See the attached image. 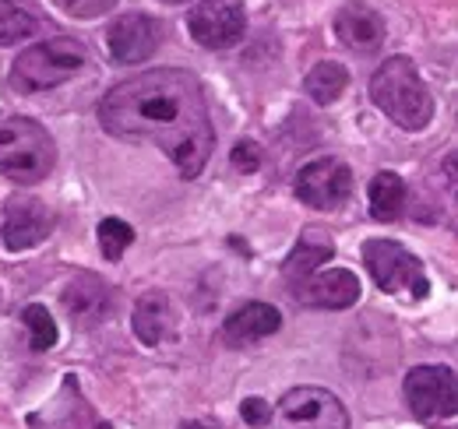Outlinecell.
Masks as SVG:
<instances>
[{
	"instance_id": "cell-1",
	"label": "cell",
	"mask_w": 458,
	"mask_h": 429,
	"mask_svg": "<svg viewBox=\"0 0 458 429\" xmlns=\"http://www.w3.org/2000/svg\"><path fill=\"white\" fill-rule=\"evenodd\" d=\"M99 123L120 141L163 148L183 180L201 176L216 148V127L201 81L173 67L120 81L99 103Z\"/></svg>"
},
{
	"instance_id": "cell-2",
	"label": "cell",
	"mask_w": 458,
	"mask_h": 429,
	"mask_svg": "<svg viewBox=\"0 0 458 429\" xmlns=\"http://www.w3.org/2000/svg\"><path fill=\"white\" fill-rule=\"evenodd\" d=\"M370 99L402 130H423L434 120V96L427 92L420 71L409 56L385 60L370 78Z\"/></svg>"
},
{
	"instance_id": "cell-3",
	"label": "cell",
	"mask_w": 458,
	"mask_h": 429,
	"mask_svg": "<svg viewBox=\"0 0 458 429\" xmlns=\"http://www.w3.org/2000/svg\"><path fill=\"white\" fill-rule=\"evenodd\" d=\"M57 145L50 130L29 116H7L0 123V172L14 183H39L54 172Z\"/></svg>"
},
{
	"instance_id": "cell-4",
	"label": "cell",
	"mask_w": 458,
	"mask_h": 429,
	"mask_svg": "<svg viewBox=\"0 0 458 429\" xmlns=\"http://www.w3.org/2000/svg\"><path fill=\"white\" fill-rule=\"evenodd\" d=\"M89 63V54L74 39H47L39 46H29L11 63V88L21 96H36L43 88L64 85Z\"/></svg>"
},
{
	"instance_id": "cell-5",
	"label": "cell",
	"mask_w": 458,
	"mask_h": 429,
	"mask_svg": "<svg viewBox=\"0 0 458 429\" xmlns=\"http://www.w3.org/2000/svg\"><path fill=\"white\" fill-rule=\"evenodd\" d=\"M363 261L374 274L381 292L392 296H409V299H427L430 282L420 257H412L395 240H367L363 243Z\"/></svg>"
},
{
	"instance_id": "cell-6",
	"label": "cell",
	"mask_w": 458,
	"mask_h": 429,
	"mask_svg": "<svg viewBox=\"0 0 458 429\" xmlns=\"http://www.w3.org/2000/svg\"><path fill=\"white\" fill-rule=\"evenodd\" d=\"M272 429H349V412L325 387H293L276 408Z\"/></svg>"
},
{
	"instance_id": "cell-7",
	"label": "cell",
	"mask_w": 458,
	"mask_h": 429,
	"mask_svg": "<svg viewBox=\"0 0 458 429\" xmlns=\"http://www.w3.org/2000/svg\"><path fill=\"white\" fill-rule=\"evenodd\" d=\"M405 401L420 423H441L458 412L455 374L448 366H416L405 376Z\"/></svg>"
},
{
	"instance_id": "cell-8",
	"label": "cell",
	"mask_w": 458,
	"mask_h": 429,
	"mask_svg": "<svg viewBox=\"0 0 458 429\" xmlns=\"http://www.w3.org/2000/svg\"><path fill=\"white\" fill-rule=\"evenodd\" d=\"M352 194V169L343 159H314L296 176V198L318 212H335Z\"/></svg>"
},
{
	"instance_id": "cell-9",
	"label": "cell",
	"mask_w": 458,
	"mask_h": 429,
	"mask_svg": "<svg viewBox=\"0 0 458 429\" xmlns=\"http://www.w3.org/2000/svg\"><path fill=\"white\" fill-rule=\"evenodd\" d=\"M187 29H191L198 46L229 50V46H236L243 39L247 18H243V7L233 4V0H205L187 14Z\"/></svg>"
},
{
	"instance_id": "cell-10",
	"label": "cell",
	"mask_w": 458,
	"mask_h": 429,
	"mask_svg": "<svg viewBox=\"0 0 458 429\" xmlns=\"http://www.w3.org/2000/svg\"><path fill=\"white\" fill-rule=\"evenodd\" d=\"M289 296L303 307H318V310H345L360 299V278L345 268H321L314 274H303L286 285Z\"/></svg>"
},
{
	"instance_id": "cell-11",
	"label": "cell",
	"mask_w": 458,
	"mask_h": 429,
	"mask_svg": "<svg viewBox=\"0 0 458 429\" xmlns=\"http://www.w3.org/2000/svg\"><path fill=\"white\" fill-rule=\"evenodd\" d=\"M50 232H54V212L39 198H11L4 205L0 236H4V247L11 254H21V250L39 247Z\"/></svg>"
},
{
	"instance_id": "cell-12",
	"label": "cell",
	"mask_w": 458,
	"mask_h": 429,
	"mask_svg": "<svg viewBox=\"0 0 458 429\" xmlns=\"http://www.w3.org/2000/svg\"><path fill=\"white\" fill-rule=\"evenodd\" d=\"M163 43V25L148 14H120L114 25L106 29V46L114 60L120 63H141L159 50Z\"/></svg>"
},
{
	"instance_id": "cell-13",
	"label": "cell",
	"mask_w": 458,
	"mask_h": 429,
	"mask_svg": "<svg viewBox=\"0 0 458 429\" xmlns=\"http://www.w3.org/2000/svg\"><path fill=\"white\" fill-rule=\"evenodd\" d=\"M64 307L71 314V321L78 327H96L110 317L114 310V296H110V285L89 271H78L67 289H64Z\"/></svg>"
},
{
	"instance_id": "cell-14",
	"label": "cell",
	"mask_w": 458,
	"mask_h": 429,
	"mask_svg": "<svg viewBox=\"0 0 458 429\" xmlns=\"http://www.w3.org/2000/svg\"><path fill=\"white\" fill-rule=\"evenodd\" d=\"M279 327H283V314L276 307H268V303H243L223 324V341H226L229 349H243V345L272 338Z\"/></svg>"
},
{
	"instance_id": "cell-15",
	"label": "cell",
	"mask_w": 458,
	"mask_h": 429,
	"mask_svg": "<svg viewBox=\"0 0 458 429\" xmlns=\"http://www.w3.org/2000/svg\"><path fill=\"white\" fill-rule=\"evenodd\" d=\"M335 36L349 50L370 54L385 43V18L367 4H345L335 14Z\"/></svg>"
},
{
	"instance_id": "cell-16",
	"label": "cell",
	"mask_w": 458,
	"mask_h": 429,
	"mask_svg": "<svg viewBox=\"0 0 458 429\" xmlns=\"http://www.w3.org/2000/svg\"><path fill=\"white\" fill-rule=\"evenodd\" d=\"M173 327H176V317H173L170 296L166 292H145L134 307V334L141 345H163L166 338H173Z\"/></svg>"
},
{
	"instance_id": "cell-17",
	"label": "cell",
	"mask_w": 458,
	"mask_h": 429,
	"mask_svg": "<svg viewBox=\"0 0 458 429\" xmlns=\"http://www.w3.org/2000/svg\"><path fill=\"white\" fill-rule=\"evenodd\" d=\"M332 257H335L332 240L318 236V229L303 232V236H300V243L293 247V254L286 257V265H283V278H286V285L289 282H296V278H303V274L321 271Z\"/></svg>"
},
{
	"instance_id": "cell-18",
	"label": "cell",
	"mask_w": 458,
	"mask_h": 429,
	"mask_svg": "<svg viewBox=\"0 0 458 429\" xmlns=\"http://www.w3.org/2000/svg\"><path fill=\"white\" fill-rule=\"evenodd\" d=\"M367 198H370V218L377 222H395L402 212H405V180L399 172L385 169L370 180L367 187Z\"/></svg>"
},
{
	"instance_id": "cell-19",
	"label": "cell",
	"mask_w": 458,
	"mask_h": 429,
	"mask_svg": "<svg viewBox=\"0 0 458 429\" xmlns=\"http://www.w3.org/2000/svg\"><path fill=\"white\" fill-rule=\"evenodd\" d=\"M345 85H349V71H345L343 63H332V60L318 63V67L307 74V81H303L307 96H310L318 106H332L345 92Z\"/></svg>"
},
{
	"instance_id": "cell-20",
	"label": "cell",
	"mask_w": 458,
	"mask_h": 429,
	"mask_svg": "<svg viewBox=\"0 0 458 429\" xmlns=\"http://www.w3.org/2000/svg\"><path fill=\"white\" fill-rule=\"evenodd\" d=\"M29 36H36V18L21 4L0 0V46H14Z\"/></svg>"
},
{
	"instance_id": "cell-21",
	"label": "cell",
	"mask_w": 458,
	"mask_h": 429,
	"mask_svg": "<svg viewBox=\"0 0 458 429\" xmlns=\"http://www.w3.org/2000/svg\"><path fill=\"white\" fill-rule=\"evenodd\" d=\"M21 321L29 327V345H32L36 352H50V349L57 345V321L50 317L47 307H39V303L25 307V310H21Z\"/></svg>"
},
{
	"instance_id": "cell-22",
	"label": "cell",
	"mask_w": 458,
	"mask_h": 429,
	"mask_svg": "<svg viewBox=\"0 0 458 429\" xmlns=\"http://www.w3.org/2000/svg\"><path fill=\"white\" fill-rule=\"evenodd\" d=\"M131 243H134V229L127 222H120V218H103L99 222V250H103L106 261H120Z\"/></svg>"
},
{
	"instance_id": "cell-23",
	"label": "cell",
	"mask_w": 458,
	"mask_h": 429,
	"mask_svg": "<svg viewBox=\"0 0 458 429\" xmlns=\"http://www.w3.org/2000/svg\"><path fill=\"white\" fill-rule=\"evenodd\" d=\"M54 4L71 18H99V14H106L114 7L116 0H54Z\"/></svg>"
},
{
	"instance_id": "cell-24",
	"label": "cell",
	"mask_w": 458,
	"mask_h": 429,
	"mask_svg": "<svg viewBox=\"0 0 458 429\" xmlns=\"http://www.w3.org/2000/svg\"><path fill=\"white\" fill-rule=\"evenodd\" d=\"M240 416H243V423L254 429L268 426L272 423V405L265 401V398H247L243 405H240Z\"/></svg>"
},
{
	"instance_id": "cell-25",
	"label": "cell",
	"mask_w": 458,
	"mask_h": 429,
	"mask_svg": "<svg viewBox=\"0 0 458 429\" xmlns=\"http://www.w3.org/2000/svg\"><path fill=\"white\" fill-rule=\"evenodd\" d=\"M229 162H233L236 169H243V172H258V165H261V148H258L254 141H240V145L233 148Z\"/></svg>"
},
{
	"instance_id": "cell-26",
	"label": "cell",
	"mask_w": 458,
	"mask_h": 429,
	"mask_svg": "<svg viewBox=\"0 0 458 429\" xmlns=\"http://www.w3.org/2000/svg\"><path fill=\"white\" fill-rule=\"evenodd\" d=\"M180 429H216V426H205V423H183Z\"/></svg>"
},
{
	"instance_id": "cell-27",
	"label": "cell",
	"mask_w": 458,
	"mask_h": 429,
	"mask_svg": "<svg viewBox=\"0 0 458 429\" xmlns=\"http://www.w3.org/2000/svg\"><path fill=\"white\" fill-rule=\"evenodd\" d=\"M163 4H187V0H163Z\"/></svg>"
}]
</instances>
